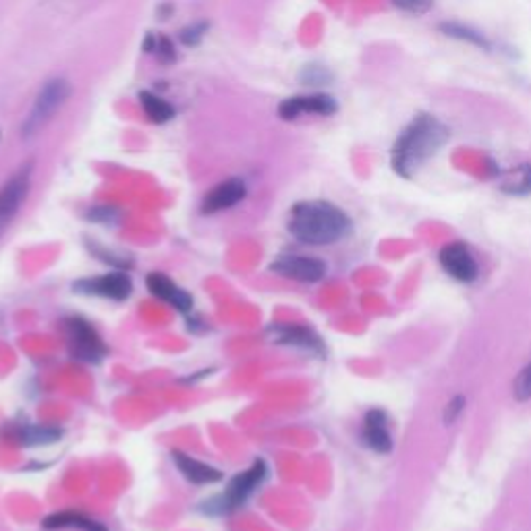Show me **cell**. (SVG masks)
<instances>
[{
  "label": "cell",
  "instance_id": "18",
  "mask_svg": "<svg viewBox=\"0 0 531 531\" xmlns=\"http://www.w3.org/2000/svg\"><path fill=\"white\" fill-rule=\"evenodd\" d=\"M139 102H142L145 115L154 123H166L175 117V109L166 102L164 98L156 96L154 91H139Z\"/></svg>",
  "mask_w": 531,
  "mask_h": 531
},
{
  "label": "cell",
  "instance_id": "7",
  "mask_svg": "<svg viewBox=\"0 0 531 531\" xmlns=\"http://www.w3.org/2000/svg\"><path fill=\"white\" fill-rule=\"evenodd\" d=\"M31 181V164H23L3 187H0V237L9 227L13 218L22 208L23 199L28 197Z\"/></svg>",
  "mask_w": 531,
  "mask_h": 531
},
{
  "label": "cell",
  "instance_id": "24",
  "mask_svg": "<svg viewBox=\"0 0 531 531\" xmlns=\"http://www.w3.org/2000/svg\"><path fill=\"white\" fill-rule=\"evenodd\" d=\"M393 4L396 6L398 11L407 13V15L422 17V15H426L428 11H431L434 0H393Z\"/></svg>",
  "mask_w": 531,
  "mask_h": 531
},
{
  "label": "cell",
  "instance_id": "4",
  "mask_svg": "<svg viewBox=\"0 0 531 531\" xmlns=\"http://www.w3.org/2000/svg\"><path fill=\"white\" fill-rule=\"evenodd\" d=\"M71 96V83L63 77L50 79V82L44 83V88L38 91L36 102L31 106V112L25 118L23 123V137H30L33 133L39 131L46 123L50 121L52 115L61 109L66 102V98Z\"/></svg>",
  "mask_w": 531,
  "mask_h": 531
},
{
  "label": "cell",
  "instance_id": "23",
  "mask_svg": "<svg viewBox=\"0 0 531 531\" xmlns=\"http://www.w3.org/2000/svg\"><path fill=\"white\" fill-rule=\"evenodd\" d=\"M299 77H301V82L308 83V85H324L332 79L330 71L322 65H308Z\"/></svg>",
  "mask_w": 531,
  "mask_h": 531
},
{
  "label": "cell",
  "instance_id": "3",
  "mask_svg": "<svg viewBox=\"0 0 531 531\" xmlns=\"http://www.w3.org/2000/svg\"><path fill=\"white\" fill-rule=\"evenodd\" d=\"M266 474H268V469H266V463L264 461H256L248 471H243V474H237L235 477H232L227 490H224V494L205 501L202 504V510H204V513H208V515H229V513H232V510L241 507V504L251 496V492H254V490L260 486V483L264 482Z\"/></svg>",
  "mask_w": 531,
  "mask_h": 531
},
{
  "label": "cell",
  "instance_id": "12",
  "mask_svg": "<svg viewBox=\"0 0 531 531\" xmlns=\"http://www.w3.org/2000/svg\"><path fill=\"white\" fill-rule=\"evenodd\" d=\"M248 194L245 183L241 178H229V181L218 183L214 189L208 191V196L202 202L204 214H216V212L229 210L232 205H237Z\"/></svg>",
  "mask_w": 531,
  "mask_h": 531
},
{
  "label": "cell",
  "instance_id": "9",
  "mask_svg": "<svg viewBox=\"0 0 531 531\" xmlns=\"http://www.w3.org/2000/svg\"><path fill=\"white\" fill-rule=\"evenodd\" d=\"M361 440L371 453L390 455L395 450V438L390 431V420L387 411L370 409L361 423Z\"/></svg>",
  "mask_w": 531,
  "mask_h": 531
},
{
  "label": "cell",
  "instance_id": "15",
  "mask_svg": "<svg viewBox=\"0 0 531 531\" xmlns=\"http://www.w3.org/2000/svg\"><path fill=\"white\" fill-rule=\"evenodd\" d=\"M172 461H175L185 480L191 483H197V486H210V483H218L222 480L221 471L194 459V457L178 453V450L177 453H172Z\"/></svg>",
  "mask_w": 531,
  "mask_h": 531
},
{
  "label": "cell",
  "instance_id": "26",
  "mask_svg": "<svg viewBox=\"0 0 531 531\" xmlns=\"http://www.w3.org/2000/svg\"><path fill=\"white\" fill-rule=\"evenodd\" d=\"M88 218L94 222H115L118 218V212L115 208H106V205H102V208L90 210Z\"/></svg>",
  "mask_w": 531,
  "mask_h": 531
},
{
  "label": "cell",
  "instance_id": "21",
  "mask_svg": "<svg viewBox=\"0 0 531 531\" xmlns=\"http://www.w3.org/2000/svg\"><path fill=\"white\" fill-rule=\"evenodd\" d=\"M513 398L517 403L531 401V361H527L519 371H517L513 380Z\"/></svg>",
  "mask_w": 531,
  "mask_h": 531
},
{
  "label": "cell",
  "instance_id": "11",
  "mask_svg": "<svg viewBox=\"0 0 531 531\" xmlns=\"http://www.w3.org/2000/svg\"><path fill=\"white\" fill-rule=\"evenodd\" d=\"M338 110L336 100L328 94H311V96H293L283 100L278 104V115L284 121H295L303 115L332 117Z\"/></svg>",
  "mask_w": 531,
  "mask_h": 531
},
{
  "label": "cell",
  "instance_id": "20",
  "mask_svg": "<svg viewBox=\"0 0 531 531\" xmlns=\"http://www.w3.org/2000/svg\"><path fill=\"white\" fill-rule=\"evenodd\" d=\"M19 438H22V444H25V447H44V444L57 442L61 438V430L28 426L22 430Z\"/></svg>",
  "mask_w": 531,
  "mask_h": 531
},
{
  "label": "cell",
  "instance_id": "2",
  "mask_svg": "<svg viewBox=\"0 0 531 531\" xmlns=\"http://www.w3.org/2000/svg\"><path fill=\"white\" fill-rule=\"evenodd\" d=\"M289 231L297 241L305 245H332L349 235L351 218L335 204L311 199L293 205Z\"/></svg>",
  "mask_w": 531,
  "mask_h": 531
},
{
  "label": "cell",
  "instance_id": "1",
  "mask_svg": "<svg viewBox=\"0 0 531 531\" xmlns=\"http://www.w3.org/2000/svg\"><path fill=\"white\" fill-rule=\"evenodd\" d=\"M450 139V129L440 118L420 112L405 125L390 150V166L398 177L413 178L415 172L434 158Z\"/></svg>",
  "mask_w": 531,
  "mask_h": 531
},
{
  "label": "cell",
  "instance_id": "8",
  "mask_svg": "<svg viewBox=\"0 0 531 531\" xmlns=\"http://www.w3.org/2000/svg\"><path fill=\"white\" fill-rule=\"evenodd\" d=\"M73 289L82 295H94L102 299H112V301H125L131 295L133 284L127 272L118 270L110 274H102L96 278H83L73 284Z\"/></svg>",
  "mask_w": 531,
  "mask_h": 531
},
{
  "label": "cell",
  "instance_id": "6",
  "mask_svg": "<svg viewBox=\"0 0 531 531\" xmlns=\"http://www.w3.org/2000/svg\"><path fill=\"white\" fill-rule=\"evenodd\" d=\"M438 262H440L442 270L457 283L471 284L480 278V264H477L475 256L471 254L467 245L461 241L444 245L440 254H438Z\"/></svg>",
  "mask_w": 531,
  "mask_h": 531
},
{
  "label": "cell",
  "instance_id": "16",
  "mask_svg": "<svg viewBox=\"0 0 531 531\" xmlns=\"http://www.w3.org/2000/svg\"><path fill=\"white\" fill-rule=\"evenodd\" d=\"M44 529L55 531V529H82V531H106L102 523L94 519H88V517L79 513H55L46 517L42 523Z\"/></svg>",
  "mask_w": 531,
  "mask_h": 531
},
{
  "label": "cell",
  "instance_id": "14",
  "mask_svg": "<svg viewBox=\"0 0 531 531\" xmlns=\"http://www.w3.org/2000/svg\"><path fill=\"white\" fill-rule=\"evenodd\" d=\"M272 335H274L278 344H289V347L309 351L316 355L326 353L322 338L305 326H276L272 328Z\"/></svg>",
  "mask_w": 531,
  "mask_h": 531
},
{
  "label": "cell",
  "instance_id": "25",
  "mask_svg": "<svg viewBox=\"0 0 531 531\" xmlns=\"http://www.w3.org/2000/svg\"><path fill=\"white\" fill-rule=\"evenodd\" d=\"M205 36V23H196L191 25V28H185L181 33V39L183 44L187 46H197L202 42V38Z\"/></svg>",
  "mask_w": 531,
  "mask_h": 531
},
{
  "label": "cell",
  "instance_id": "10",
  "mask_svg": "<svg viewBox=\"0 0 531 531\" xmlns=\"http://www.w3.org/2000/svg\"><path fill=\"white\" fill-rule=\"evenodd\" d=\"M270 270L297 283H320L326 276V264L311 256H281Z\"/></svg>",
  "mask_w": 531,
  "mask_h": 531
},
{
  "label": "cell",
  "instance_id": "19",
  "mask_svg": "<svg viewBox=\"0 0 531 531\" xmlns=\"http://www.w3.org/2000/svg\"><path fill=\"white\" fill-rule=\"evenodd\" d=\"M501 189L509 196H529L531 194V164H521L510 172V177L501 185Z\"/></svg>",
  "mask_w": 531,
  "mask_h": 531
},
{
  "label": "cell",
  "instance_id": "13",
  "mask_svg": "<svg viewBox=\"0 0 531 531\" xmlns=\"http://www.w3.org/2000/svg\"><path fill=\"white\" fill-rule=\"evenodd\" d=\"M145 284H148V291L152 295L162 299V301L177 308L178 311H183V314H187V311L194 308V299H191L187 291H183L178 284L172 283L170 278L161 274V272H152V274L145 278Z\"/></svg>",
  "mask_w": 531,
  "mask_h": 531
},
{
  "label": "cell",
  "instance_id": "5",
  "mask_svg": "<svg viewBox=\"0 0 531 531\" xmlns=\"http://www.w3.org/2000/svg\"><path fill=\"white\" fill-rule=\"evenodd\" d=\"M66 347L73 360L85 363H98L106 355V347L98 332L83 318H69L65 322Z\"/></svg>",
  "mask_w": 531,
  "mask_h": 531
},
{
  "label": "cell",
  "instance_id": "17",
  "mask_svg": "<svg viewBox=\"0 0 531 531\" xmlns=\"http://www.w3.org/2000/svg\"><path fill=\"white\" fill-rule=\"evenodd\" d=\"M438 30H440V33H444L447 38L459 39V42H467L471 46H475V48H482L486 52L492 50V44H490V39L483 36L482 31L469 28V25H465V23L442 22L440 25H438Z\"/></svg>",
  "mask_w": 531,
  "mask_h": 531
},
{
  "label": "cell",
  "instance_id": "22",
  "mask_svg": "<svg viewBox=\"0 0 531 531\" xmlns=\"http://www.w3.org/2000/svg\"><path fill=\"white\" fill-rule=\"evenodd\" d=\"M465 407H467V396L465 395H455L450 398L442 409V426L444 428L455 426V423L461 420V415L465 413Z\"/></svg>",
  "mask_w": 531,
  "mask_h": 531
}]
</instances>
